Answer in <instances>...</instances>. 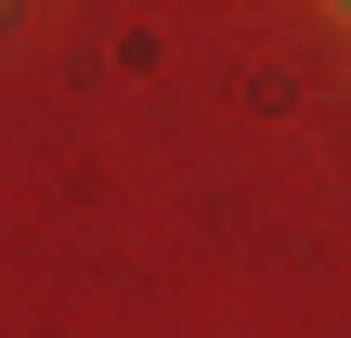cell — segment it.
<instances>
[{
    "label": "cell",
    "mask_w": 351,
    "mask_h": 338,
    "mask_svg": "<svg viewBox=\"0 0 351 338\" xmlns=\"http://www.w3.org/2000/svg\"><path fill=\"white\" fill-rule=\"evenodd\" d=\"M339 13H351V0H339Z\"/></svg>",
    "instance_id": "1"
}]
</instances>
